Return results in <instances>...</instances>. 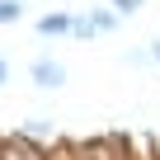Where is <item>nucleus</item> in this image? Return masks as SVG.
Returning <instances> with one entry per match:
<instances>
[{
  "instance_id": "nucleus-4",
  "label": "nucleus",
  "mask_w": 160,
  "mask_h": 160,
  "mask_svg": "<svg viewBox=\"0 0 160 160\" xmlns=\"http://www.w3.org/2000/svg\"><path fill=\"white\" fill-rule=\"evenodd\" d=\"M24 137H33V141H52L57 132H52L47 118H28V122H24Z\"/></svg>"
},
{
  "instance_id": "nucleus-1",
  "label": "nucleus",
  "mask_w": 160,
  "mask_h": 160,
  "mask_svg": "<svg viewBox=\"0 0 160 160\" xmlns=\"http://www.w3.org/2000/svg\"><path fill=\"white\" fill-rule=\"evenodd\" d=\"M28 75H33V90H61V85H66V66L52 61V57H38V61L28 66Z\"/></svg>"
},
{
  "instance_id": "nucleus-5",
  "label": "nucleus",
  "mask_w": 160,
  "mask_h": 160,
  "mask_svg": "<svg viewBox=\"0 0 160 160\" xmlns=\"http://www.w3.org/2000/svg\"><path fill=\"white\" fill-rule=\"evenodd\" d=\"M94 24H99V33H113V28L122 24V14H118L113 5H108V10H94Z\"/></svg>"
},
{
  "instance_id": "nucleus-7",
  "label": "nucleus",
  "mask_w": 160,
  "mask_h": 160,
  "mask_svg": "<svg viewBox=\"0 0 160 160\" xmlns=\"http://www.w3.org/2000/svg\"><path fill=\"white\" fill-rule=\"evenodd\" d=\"M108 5H113V10L122 14V19H127V14H137V10L146 5V0H108Z\"/></svg>"
},
{
  "instance_id": "nucleus-9",
  "label": "nucleus",
  "mask_w": 160,
  "mask_h": 160,
  "mask_svg": "<svg viewBox=\"0 0 160 160\" xmlns=\"http://www.w3.org/2000/svg\"><path fill=\"white\" fill-rule=\"evenodd\" d=\"M151 57H155V66H160V42H151Z\"/></svg>"
},
{
  "instance_id": "nucleus-3",
  "label": "nucleus",
  "mask_w": 160,
  "mask_h": 160,
  "mask_svg": "<svg viewBox=\"0 0 160 160\" xmlns=\"http://www.w3.org/2000/svg\"><path fill=\"white\" fill-rule=\"evenodd\" d=\"M71 38H99V24H94V14H71Z\"/></svg>"
},
{
  "instance_id": "nucleus-2",
  "label": "nucleus",
  "mask_w": 160,
  "mask_h": 160,
  "mask_svg": "<svg viewBox=\"0 0 160 160\" xmlns=\"http://www.w3.org/2000/svg\"><path fill=\"white\" fill-rule=\"evenodd\" d=\"M38 33H42V38H61V33H71V14H61V10H57V14H42V19H38Z\"/></svg>"
},
{
  "instance_id": "nucleus-8",
  "label": "nucleus",
  "mask_w": 160,
  "mask_h": 160,
  "mask_svg": "<svg viewBox=\"0 0 160 160\" xmlns=\"http://www.w3.org/2000/svg\"><path fill=\"white\" fill-rule=\"evenodd\" d=\"M5 80H10V61L0 57V85H5Z\"/></svg>"
},
{
  "instance_id": "nucleus-6",
  "label": "nucleus",
  "mask_w": 160,
  "mask_h": 160,
  "mask_svg": "<svg viewBox=\"0 0 160 160\" xmlns=\"http://www.w3.org/2000/svg\"><path fill=\"white\" fill-rule=\"evenodd\" d=\"M24 19V0H0V24H19Z\"/></svg>"
}]
</instances>
